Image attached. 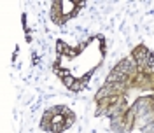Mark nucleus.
Returning a JSON list of instances; mask_svg holds the SVG:
<instances>
[{
  "instance_id": "1",
  "label": "nucleus",
  "mask_w": 154,
  "mask_h": 133,
  "mask_svg": "<svg viewBox=\"0 0 154 133\" xmlns=\"http://www.w3.org/2000/svg\"><path fill=\"white\" fill-rule=\"evenodd\" d=\"M147 58H149V53H147V49L145 48H138L137 51H135V60H137L140 65L147 63Z\"/></svg>"
},
{
  "instance_id": "2",
  "label": "nucleus",
  "mask_w": 154,
  "mask_h": 133,
  "mask_svg": "<svg viewBox=\"0 0 154 133\" xmlns=\"http://www.w3.org/2000/svg\"><path fill=\"white\" fill-rule=\"evenodd\" d=\"M74 82H75V81H74V77H65V84L68 86V88H72V86H74Z\"/></svg>"
}]
</instances>
